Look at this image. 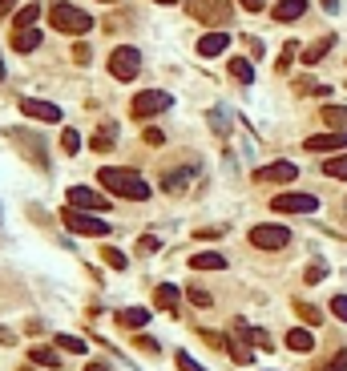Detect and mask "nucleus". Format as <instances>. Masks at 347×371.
<instances>
[{
    "mask_svg": "<svg viewBox=\"0 0 347 371\" xmlns=\"http://www.w3.org/2000/svg\"><path fill=\"white\" fill-rule=\"evenodd\" d=\"M97 182L110 190V194H117V198H129V202H146L149 198V182L142 178V173L134 170H122V166H105V170L97 173Z\"/></svg>",
    "mask_w": 347,
    "mask_h": 371,
    "instance_id": "f257e3e1",
    "label": "nucleus"
},
{
    "mask_svg": "<svg viewBox=\"0 0 347 371\" xmlns=\"http://www.w3.org/2000/svg\"><path fill=\"white\" fill-rule=\"evenodd\" d=\"M49 25L57 28V33H73V37H81V33L93 28V16L81 13V9H73V4H65V0H57V4L49 9Z\"/></svg>",
    "mask_w": 347,
    "mask_h": 371,
    "instance_id": "f03ea898",
    "label": "nucleus"
},
{
    "mask_svg": "<svg viewBox=\"0 0 347 371\" xmlns=\"http://www.w3.org/2000/svg\"><path fill=\"white\" fill-rule=\"evenodd\" d=\"M186 9L194 21H202V25H210V28H223L226 21H230V0H186Z\"/></svg>",
    "mask_w": 347,
    "mask_h": 371,
    "instance_id": "7ed1b4c3",
    "label": "nucleus"
},
{
    "mask_svg": "<svg viewBox=\"0 0 347 371\" xmlns=\"http://www.w3.org/2000/svg\"><path fill=\"white\" fill-rule=\"evenodd\" d=\"M110 73L117 77V81H134L137 73H142V53L134 49V45H122V49L110 53Z\"/></svg>",
    "mask_w": 347,
    "mask_h": 371,
    "instance_id": "20e7f679",
    "label": "nucleus"
},
{
    "mask_svg": "<svg viewBox=\"0 0 347 371\" xmlns=\"http://www.w3.org/2000/svg\"><path fill=\"white\" fill-rule=\"evenodd\" d=\"M61 218H65V226H69L73 235H93V238L110 235V222H105V218H97V214H85V210H77V206H69V210H65Z\"/></svg>",
    "mask_w": 347,
    "mask_h": 371,
    "instance_id": "39448f33",
    "label": "nucleus"
},
{
    "mask_svg": "<svg viewBox=\"0 0 347 371\" xmlns=\"http://www.w3.org/2000/svg\"><path fill=\"white\" fill-rule=\"evenodd\" d=\"M174 109V97L170 93H161V89H146V93H137L134 97V117H158V113Z\"/></svg>",
    "mask_w": 347,
    "mask_h": 371,
    "instance_id": "423d86ee",
    "label": "nucleus"
},
{
    "mask_svg": "<svg viewBox=\"0 0 347 371\" xmlns=\"http://www.w3.org/2000/svg\"><path fill=\"white\" fill-rule=\"evenodd\" d=\"M255 327H247V323L238 319L235 323V335H230V343H226V351H230V359H235V363H250V359H255V347H250V339H255Z\"/></svg>",
    "mask_w": 347,
    "mask_h": 371,
    "instance_id": "0eeeda50",
    "label": "nucleus"
},
{
    "mask_svg": "<svg viewBox=\"0 0 347 371\" xmlns=\"http://www.w3.org/2000/svg\"><path fill=\"white\" fill-rule=\"evenodd\" d=\"M250 242L259 250H283L287 242H291V230H287V226H255V230H250Z\"/></svg>",
    "mask_w": 347,
    "mask_h": 371,
    "instance_id": "6e6552de",
    "label": "nucleus"
},
{
    "mask_svg": "<svg viewBox=\"0 0 347 371\" xmlns=\"http://www.w3.org/2000/svg\"><path fill=\"white\" fill-rule=\"evenodd\" d=\"M9 137H13V141H16L21 149H25L33 166H41V170L49 166V154H45V146H41V137H37V134H28V129H13Z\"/></svg>",
    "mask_w": 347,
    "mask_h": 371,
    "instance_id": "1a4fd4ad",
    "label": "nucleus"
},
{
    "mask_svg": "<svg viewBox=\"0 0 347 371\" xmlns=\"http://www.w3.org/2000/svg\"><path fill=\"white\" fill-rule=\"evenodd\" d=\"M315 206H319L315 194H279L271 202V210H279V214H311Z\"/></svg>",
    "mask_w": 347,
    "mask_h": 371,
    "instance_id": "9d476101",
    "label": "nucleus"
},
{
    "mask_svg": "<svg viewBox=\"0 0 347 371\" xmlns=\"http://www.w3.org/2000/svg\"><path fill=\"white\" fill-rule=\"evenodd\" d=\"M303 146H307L311 154H327V149L343 154V149H347V134H343V129H331V134H315V137H307Z\"/></svg>",
    "mask_w": 347,
    "mask_h": 371,
    "instance_id": "9b49d317",
    "label": "nucleus"
},
{
    "mask_svg": "<svg viewBox=\"0 0 347 371\" xmlns=\"http://www.w3.org/2000/svg\"><path fill=\"white\" fill-rule=\"evenodd\" d=\"M69 206H77V210H105V206H110V202L101 198L97 190H89V186H73V190H69Z\"/></svg>",
    "mask_w": 347,
    "mask_h": 371,
    "instance_id": "f8f14e48",
    "label": "nucleus"
},
{
    "mask_svg": "<svg viewBox=\"0 0 347 371\" xmlns=\"http://www.w3.org/2000/svg\"><path fill=\"white\" fill-rule=\"evenodd\" d=\"M21 113L37 117V122H61V109L53 101H37V97H21Z\"/></svg>",
    "mask_w": 347,
    "mask_h": 371,
    "instance_id": "ddd939ff",
    "label": "nucleus"
},
{
    "mask_svg": "<svg viewBox=\"0 0 347 371\" xmlns=\"http://www.w3.org/2000/svg\"><path fill=\"white\" fill-rule=\"evenodd\" d=\"M299 178V166L295 161H271L259 170V182H295Z\"/></svg>",
    "mask_w": 347,
    "mask_h": 371,
    "instance_id": "4468645a",
    "label": "nucleus"
},
{
    "mask_svg": "<svg viewBox=\"0 0 347 371\" xmlns=\"http://www.w3.org/2000/svg\"><path fill=\"white\" fill-rule=\"evenodd\" d=\"M303 13H307V0H279V4L271 9V16L274 21H283V25L287 21H299Z\"/></svg>",
    "mask_w": 347,
    "mask_h": 371,
    "instance_id": "2eb2a0df",
    "label": "nucleus"
},
{
    "mask_svg": "<svg viewBox=\"0 0 347 371\" xmlns=\"http://www.w3.org/2000/svg\"><path fill=\"white\" fill-rule=\"evenodd\" d=\"M154 303H158L161 311H178V303H182V286H174V283H161L158 291H154Z\"/></svg>",
    "mask_w": 347,
    "mask_h": 371,
    "instance_id": "dca6fc26",
    "label": "nucleus"
},
{
    "mask_svg": "<svg viewBox=\"0 0 347 371\" xmlns=\"http://www.w3.org/2000/svg\"><path fill=\"white\" fill-rule=\"evenodd\" d=\"M226 45H230L226 33H206V37L198 41V53L202 57H218V53H226Z\"/></svg>",
    "mask_w": 347,
    "mask_h": 371,
    "instance_id": "f3484780",
    "label": "nucleus"
},
{
    "mask_svg": "<svg viewBox=\"0 0 347 371\" xmlns=\"http://www.w3.org/2000/svg\"><path fill=\"white\" fill-rule=\"evenodd\" d=\"M117 323H122V327H146L149 323V311L146 307H125V311H117Z\"/></svg>",
    "mask_w": 347,
    "mask_h": 371,
    "instance_id": "a211bd4d",
    "label": "nucleus"
},
{
    "mask_svg": "<svg viewBox=\"0 0 347 371\" xmlns=\"http://www.w3.org/2000/svg\"><path fill=\"white\" fill-rule=\"evenodd\" d=\"M287 347H291V351H303V355H307L311 347H315V335H311L307 327H295V331L287 335Z\"/></svg>",
    "mask_w": 347,
    "mask_h": 371,
    "instance_id": "6ab92c4d",
    "label": "nucleus"
},
{
    "mask_svg": "<svg viewBox=\"0 0 347 371\" xmlns=\"http://www.w3.org/2000/svg\"><path fill=\"white\" fill-rule=\"evenodd\" d=\"M190 267H194V271H223L226 259H223V254H214V250H206V254H194Z\"/></svg>",
    "mask_w": 347,
    "mask_h": 371,
    "instance_id": "aec40b11",
    "label": "nucleus"
},
{
    "mask_svg": "<svg viewBox=\"0 0 347 371\" xmlns=\"http://www.w3.org/2000/svg\"><path fill=\"white\" fill-rule=\"evenodd\" d=\"M323 122L331 129H343L347 134V105H323Z\"/></svg>",
    "mask_w": 347,
    "mask_h": 371,
    "instance_id": "412c9836",
    "label": "nucleus"
},
{
    "mask_svg": "<svg viewBox=\"0 0 347 371\" xmlns=\"http://www.w3.org/2000/svg\"><path fill=\"white\" fill-rule=\"evenodd\" d=\"M190 178H194V170H170L166 178H161V190H170V194H178V190H182V186L190 182Z\"/></svg>",
    "mask_w": 347,
    "mask_h": 371,
    "instance_id": "4be33fe9",
    "label": "nucleus"
},
{
    "mask_svg": "<svg viewBox=\"0 0 347 371\" xmlns=\"http://www.w3.org/2000/svg\"><path fill=\"white\" fill-rule=\"evenodd\" d=\"M37 45H41V33H37V28H25V33H16V37H13V49L16 53H33Z\"/></svg>",
    "mask_w": 347,
    "mask_h": 371,
    "instance_id": "5701e85b",
    "label": "nucleus"
},
{
    "mask_svg": "<svg viewBox=\"0 0 347 371\" xmlns=\"http://www.w3.org/2000/svg\"><path fill=\"white\" fill-rule=\"evenodd\" d=\"M230 77H235L238 85H250V81H255V69H250L247 57H235V61H230Z\"/></svg>",
    "mask_w": 347,
    "mask_h": 371,
    "instance_id": "b1692460",
    "label": "nucleus"
},
{
    "mask_svg": "<svg viewBox=\"0 0 347 371\" xmlns=\"http://www.w3.org/2000/svg\"><path fill=\"white\" fill-rule=\"evenodd\" d=\"M331 45H335L331 37H323V41H315V45H311V49L303 53V65H319L323 57H327V49H331Z\"/></svg>",
    "mask_w": 347,
    "mask_h": 371,
    "instance_id": "393cba45",
    "label": "nucleus"
},
{
    "mask_svg": "<svg viewBox=\"0 0 347 371\" xmlns=\"http://www.w3.org/2000/svg\"><path fill=\"white\" fill-rule=\"evenodd\" d=\"M41 16V4H25L21 13H16V21H13V28L16 33H25V28H33V21Z\"/></svg>",
    "mask_w": 347,
    "mask_h": 371,
    "instance_id": "a878e982",
    "label": "nucleus"
},
{
    "mask_svg": "<svg viewBox=\"0 0 347 371\" xmlns=\"http://www.w3.org/2000/svg\"><path fill=\"white\" fill-rule=\"evenodd\" d=\"M28 355H33V363H41V367H61V355H57L53 347H33Z\"/></svg>",
    "mask_w": 347,
    "mask_h": 371,
    "instance_id": "bb28decb",
    "label": "nucleus"
},
{
    "mask_svg": "<svg viewBox=\"0 0 347 371\" xmlns=\"http://www.w3.org/2000/svg\"><path fill=\"white\" fill-rule=\"evenodd\" d=\"M323 173H327V178H339V182H347V154L331 158L327 166H323Z\"/></svg>",
    "mask_w": 347,
    "mask_h": 371,
    "instance_id": "cd10ccee",
    "label": "nucleus"
},
{
    "mask_svg": "<svg viewBox=\"0 0 347 371\" xmlns=\"http://www.w3.org/2000/svg\"><path fill=\"white\" fill-rule=\"evenodd\" d=\"M113 137H117V134H113V125H105V129H101V134L93 137V149H97V154H105V149H113V146H117Z\"/></svg>",
    "mask_w": 347,
    "mask_h": 371,
    "instance_id": "c85d7f7f",
    "label": "nucleus"
},
{
    "mask_svg": "<svg viewBox=\"0 0 347 371\" xmlns=\"http://www.w3.org/2000/svg\"><path fill=\"white\" fill-rule=\"evenodd\" d=\"M57 347H61V351H77V355H85V339H77V335H57Z\"/></svg>",
    "mask_w": 347,
    "mask_h": 371,
    "instance_id": "c756f323",
    "label": "nucleus"
},
{
    "mask_svg": "<svg viewBox=\"0 0 347 371\" xmlns=\"http://www.w3.org/2000/svg\"><path fill=\"white\" fill-rule=\"evenodd\" d=\"M101 259L110 262L113 271H125V254H122V250H113V247H105V250H101Z\"/></svg>",
    "mask_w": 347,
    "mask_h": 371,
    "instance_id": "7c9ffc66",
    "label": "nucleus"
},
{
    "mask_svg": "<svg viewBox=\"0 0 347 371\" xmlns=\"http://www.w3.org/2000/svg\"><path fill=\"white\" fill-rule=\"evenodd\" d=\"M61 146H65V154H77V149H81V134H77V129H65Z\"/></svg>",
    "mask_w": 347,
    "mask_h": 371,
    "instance_id": "2f4dec72",
    "label": "nucleus"
},
{
    "mask_svg": "<svg viewBox=\"0 0 347 371\" xmlns=\"http://www.w3.org/2000/svg\"><path fill=\"white\" fill-rule=\"evenodd\" d=\"M315 371H347V347H343V351H339L335 359H327L323 367H315Z\"/></svg>",
    "mask_w": 347,
    "mask_h": 371,
    "instance_id": "473e14b6",
    "label": "nucleus"
},
{
    "mask_svg": "<svg viewBox=\"0 0 347 371\" xmlns=\"http://www.w3.org/2000/svg\"><path fill=\"white\" fill-rule=\"evenodd\" d=\"M295 311H299V319H307V323H319V319H323V315L311 307V303H295Z\"/></svg>",
    "mask_w": 347,
    "mask_h": 371,
    "instance_id": "72a5a7b5",
    "label": "nucleus"
},
{
    "mask_svg": "<svg viewBox=\"0 0 347 371\" xmlns=\"http://www.w3.org/2000/svg\"><path fill=\"white\" fill-rule=\"evenodd\" d=\"M174 359H178V367H182V371H206L202 363H194V355H186V351H178Z\"/></svg>",
    "mask_w": 347,
    "mask_h": 371,
    "instance_id": "f704fd0d",
    "label": "nucleus"
},
{
    "mask_svg": "<svg viewBox=\"0 0 347 371\" xmlns=\"http://www.w3.org/2000/svg\"><path fill=\"white\" fill-rule=\"evenodd\" d=\"M190 303H194V307H210L214 299L206 295V291H202V286H190Z\"/></svg>",
    "mask_w": 347,
    "mask_h": 371,
    "instance_id": "c9c22d12",
    "label": "nucleus"
},
{
    "mask_svg": "<svg viewBox=\"0 0 347 371\" xmlns=\"http://www.w3.org/2000/svg\"><path fill=\"white\" fill-rule=\"evenodd\" d=\"M331 311H335V319H339V323H347V295H335Z\"/></svg>",
    "mask_w": 347,
    "mask_h": 371,
    "instance_id": "e433bc0d",
    "label": "nucleus"
},
{
    "mask_svg": "<svg viewBox=\"0 0 347 371\" xmlns=\"http://www.w3.org/2000/svg\"><path fill=\"white\" fill-rule=\"evenodd\" d=\"M291 57H295V41H291V45L283 49V57H279V73H287V69H291Z\"/></svg>",
    "mask_w": 347,
    "mask_h": 371,
    "instance_id": "4c0bfd02",
    "label": "nucleus"
},
{
    "mask_svg": "<svg viewBox=\"0 0 347 371\" xmlns=\"http://www.w3.org/2000/svg\"><path fill=\"white\" fill-rule=\"evenodd\" d=\"M250 335H255V343H259V347H267V351H271V347H274L271 331H250Z\"/></svg>",
    "mask_w": 347,
    "mask_h": 371,
    "instance_id": "58836bf2",
    "label": "nucleus"
},
{
    "mask_svg": "<svg viewBox=\"0 0 347 371\" xmlns=\"http://www.w3.org/2000/svg\"><path fill=\"white\" fill-rule=\"evenodd\" d=\"M323 274H327V267H323V262H315V267L307 271V283H319Z\"/></svg>",
    "mask_w": 347,
    "mask_h": 371,
    "instance_id": "ea45409f",
    "label": "nucleus"
},
{
    "mask_svg": "<svg viewBox=\"0 0 347 371\" xmlns=\"http://www.w3.org/2000/svg\"><path fill=\"white\" fill-rule=\"evenodd\" d=\"M146 141H149V146H161L166 137H161V129H146Z\"/></svg>",
    "mask_w": 347,
    "mask_h": 371,
    "instance_id": "a19ab883",
    "label": "nucleus"
},
{
    "mask_svg": "<svg viewBox=\"0 0 347 371\" xmlns=\"http://www.w3.org/2000/svg\"><path fill=\"white\" fill-rule=\"evenodd\" d=\"M238 4H242L247 13H262V0H238Z\"/></svg>",
    "mask_w": 347,
    "mask_h": 371,
    "instance_id": "79ce46f5",
    "label": "nucleus"
},
{
    "mask_svg": "<svg viewBox=\"0 0 347 371\" xmlns=\"http://www.w3.org/2000/svg\"><path fill=\"white\" fill-rule=\"evenodd\" d=\"M13 9H16V0H0V21H4V16L13 13Z\"/></svg>",
    "mask_w": 347,
    "mask_h": 371,
    "instance_id": "37998d69",
    "label": "nucleus"
},
{
    "mask_svg": "<svg viewBox=\"0 0 347 371\" xmlns=\"http://www.w3.org/2000/svg\"><path fill=\"white\" fill-rule=\"evenodd\" d=\"M73 57H77L81 65H85V61H89V45H77V49H73Z\"/></svg>",
    "mask_w": 347,
    "mask_h": 371,
    "instance_id": "c03bdc74",
    "label": "nucleus"
},
{
    "mask_svg": "<svg viewBox=\"0 0 347 371\" xmlns=\"http://www.w3.org/2000/svg\"><path fill=\"white\" fill-rule=\"evenodd\" d=\"M85 371H110V363H89Z\"/></svg>",
    "mask_w": 347,
    "mask_h": 371,
    "instance_id": "a18cd8bd",
    "label": "nucleus"
},
{
    "mask_svg": "<svg viewBox=\"0 0 347 371\" xmlns=\"http://www.w3.org/2000/svg\"><path fill=\"white\" fill-rule=\"evenodd\" d=\"M158 4H178V0H158Z\"/></svg>",
    "mask_w": 347,
    "mask_h": 371,
    "instance_id": "49530a36",
    "label": "nucleus"
},
{
    "mask_svg": "<svg viewBox=\"0 0 347 371\" xmlns=\"http://www.w3.org/2000/svg\"><path fill=\"white\" fill-rule=\"evenodd\" d=\"M0 77H4V61H0Z\"/></svg>",
    "mask_w": 347,
    "mask_h": 371,
    "instance_id": "de8ad7c7",
    "label": "nucleus"
},
{
    "mask_svg": "<svg viewBox=\"0 0 347 371\" xmlns=\"http://www.w3.org/2000/svg\"><path fill=\"white\" fill-rule=\"evenodd\" d=\"M105 4H113V0H105Z\"/></svg>",
    "mask_w": 347,
    "mask_h": 371,
    "instance_id": "09e8293b",
    "label": "nucleus"
}]
</instances>
